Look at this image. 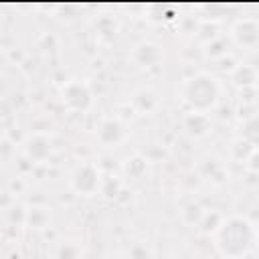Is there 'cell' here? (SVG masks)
<instances>
[{
	"instance_id": "cb8c5ba5",
	"label": "cell",
	"mask_w": 259,
	"mask_h": 259,
	"mask_svg": "<svg viewBox=\"0 0 259 259\" xmlns=\"http://www.w3.org/2000/svg\"><path fill=\"white\" fill-rule=\"evenodd\" d=\"M247 168L249 170H255V172H259V150H253V154L247 158Z\"/></svg>"
},
{
	"instance_id": "9c48e42d",
	"label": "cell",
	"mask_w": 259,
	"mask_h": 259,
	"mask_svg": "<svg viewBox=\"0 0 259 259\" xmlns=\"http://www.w3.org/2000/svg\"><path fill=\"white\" fill-rule=\"evenodd\" d=\"M130 103H132V107H134L136 113H140V115H150V113L156 111L160 99H158V93H156L154 89H150V87H140V89H136V91L132 93Z\"/></svg>"
},
{
	"instance_id": "ffe728a7",
	"label": "cell",
	"mask_w": 259,
	"mask_h": 259,
	"mask_svg": "<svg viewBox=\"0 0 259 259\" xmlns=\"http://www.w3.org/2000/svg\"><path fill=\"white\" fill-rule=\"evenodd\" d=\"M229 40L225 38V36H219V38H214L212 42H208V45H204V55L206 57H210V59H219V57H225L227 53H229Z\"/></svg>"
},
{
	"instance_id": "30bf717a",
	"label": "cell",
	"mask_w": 259,
	"mask_h": 259,
	"mask_svg": "<svg viewBox=\"0 0 259 259\" xmlns=\"http://www.w3.org/2000/svg\"><path fill=\"white\" fill-rule=\"evenodd\" d=\"M182 127L184 132L190 136V138H204L210 127H212V121L208 117V113H200V111H188L184 117H182Z\"/></svg>"
},
{
	"instance_id": "277c9868",
	"label": "cell",
	"mask_w": 259,
	"mask_h": 259,
	"mask_svg": "<svg viewBox=\"0 0 259 259\" xmlns=\"http://www.w3.org/2000/svg\"><path fill=\"white\" fill-rule=\"evenodd\" d=\"M101 180H103V176L99 172V166L91 164V162H83L71 172L69 184H71L73 192H77L81 196H93L101 188Z\"/></svg>"
},
{
	"instance_id": "603a6c76",
	"label": "cell",
	"mask_w": 259,
	"mask_h": 259,
	"mask_svg": "<svg viewBox=\"0 0 259 259\" xmlns=\"http://www.w3.org/2000/svg\"><path fill=\"white\" fill-rule=\"evenodd\" d=\"M127 257H130V259H148L150 253H148V249H146L144 245H134V247L130 249Z\"/></svg>"
},
{
	"instance_id": "7402d4cb",
	"label": "cell",
	"mask_w": 259,
	"mask_h": 259,
	"mask_svg": "<svg viewBox=\"0 0 259 259\" xmlns=\"http://www.w3.org/2000/svg\"><path fill=\"white\" fill-rule=\"evenodd\" d=\"M253 150H255V148H253L251 144H247L243 138H241V140H237V142L233 144V156H235L239 162H243V160L247 162V158L253 154Z\"/></svg>"
},
{
	"instance_id": "5bb4252c",
	"label": "cell",
	"mask_w": 259,
	"mask_h": 259,
	"mask_svg": "<svg viewBox=\"0 0 259 259\" xmlns=\"http://www.w3.org/2000/svg\"><path fill=\"white\" fill-rule=\"evenodd\" d=\"M53 259H83V249L77 241H61L53 251Z\"/></svg>"
},
{
	"instance_id": "8992f818",
	"label": "cell",
	"mask_w": 259,
	"mask_h": 259,
	"mask_svg": "<svg viewBox=\"0 0 259 259\" xmlns=\"http://www.w3.org/2000/svg\"><path fill=\"white\" fill-rule=\"evenodd\" d=\"M164 59V53H162V47L154 40H142L134 47L132 51V61L142 67V69H152V67H158Z\"/></svg>"
},
{
	"instance_id": "8fae6325",
	"label": "cell",
	"mask_w": 259,
	"mask_h": 259,
	"mask_svg": "<svg viewBox=\"0 0 259 259\" xmlns=\"http://www.w3.org/2000/svg\"><path fill=\"white\" fill-rule=\"evenodd\" d=\"M231 81L241 89L255 87L259 83V71L253 65H237L231 71Z\"/></svg>"
},
{
	"instance_id": "484cf974",
	"label": "cell",
	"mask_w": 259,
	"mask_h": 259,
	"mask_svg": "<svg viewBox=\"0 0 259 259\" xmlns=\"http://www.w3.org/2000/svg\"><path fill=\"white\" fill-rule=\"evenodd\" d=\"M255 249H257V251H259V237H257V247H255Z\"/></svg>"
},
{
	"instance_id": "3957f363",
	"label": "cell",
	"mask_w": 259,
	"mask_h": 259,
	"mask_svg": "<svg viewBox=\"0 0 259 259\" xmlns=\"http://www.w3.org/2000/svg\"><path fill=\"white\" fill-rule=\"evenodd\" d=\"M61 101L67 109L85 113L93 105V91L83 79H69L61 87Z\"/></svg>"
},
{
	"instance_id": "7a4b0ae2",
	"label": "cell",
	"mask_w": 259,
	"mask_h": 259,
	"mask_svg": "<svg viewBox=\"0 0 259 259\" xmlns=\"http://www.w3.org/2000/svg\"><path fill=\"white\" fill-rule=\"evenodd\" d=\"M180 97L190 107V111L208 113L219 103L221 87H219V81L212 75H208V73H196V75L188 77L182 83Z\"/></svg>"
},
{
	"instance_id": "44dd1931",
	"label": "cell",
	"mask_w": 259,
	"mask_h": 259,
	"mask_svg": "<svg viewBox=\"0 0 259 259\" xmlns=\"http://www.w3.org/2000/svg\"><path fill=\"white\" fill-rule=\"evenodd\" d=\"M202 214H204V208H202L198 202H188V204L182 208V219H184V223H188V225H200Z\"/></svg>"
},
{
	"instance_id": "ac0fdd59",
	"label": "cell",
	"mask_w": 259,
	"mask_h": 259,
	"mask_svg": "<svg viewBox=\"0 0 259 259\" xmlns=\"http://www.w3.org/2000/svg\"><path fill=\"white\" fill-rule=\"evenodd\" d=\"M225 221V217L221 214V212H217V210H204V214H202V221H200V229H202V233H208V235H214L217 233V229L221 227V223Z\"/></svg>"
},
{
	"instance_id": "2e32d148",
	"label": "cell",
	"mask_w": 259,
	"mask_h": 259,
	"mask_svg": "<svg viewBox=\"0 0 259 259\" xmlns=\"http://www.w3.org/2000/svg\"><path fill=\"white\" fill-rule=\"evenodd\" d=\"M26 214H28V208L22 206L20 202H14L10 208L4 210V219L10 227H22L26 225Z\"/></svg>"
},
{
	"instance_id": "ba28073f",
	"label": "cell",
	"mask_w": 259,
	"mask_h": 259,
	"mask_svg": "<svg viewBox=\"0 0 259 259\" xmlns=\"http://www.w3.org/2000/svg\"><path fill=\"white\" fill-rule=\"evenodd\" d=\"M22 152L30 162H45L51 156V140L42 132H32L22 142Z\"/></svg>"
},
{
	"instance_id": "e0dca14e",
	"label": "cell",
	"mask_w": 259,
	"mask_h": 259,
	"mask_svg": "<svg viewBox=\"0 0 259 259\" xmlns=\"http://www.w3.org/2000/svg\"><path fill=\"white\" fill-rule=\"evenodd\" d=\"M219 24L214 20H202L196 28V38L202 42V45H208L212 42L214 38H219Z\"/></svg>"
},
{
	"instance_id": "6da1fadb",
	"label": "cell",
	"mask_w": 259,
	"mask_h": 259,
	"mask_svg": "<svg viewBox=\"0 0 259 259\" xmlns=\"http://www.w3.org/2000/svg\"><path fill=\"white\" fill-rule=\"evenodd\" d=\"M257 229L245 217H225L214 233V249L225 259H243L257 247Z\"/></svg>"
},
{
	"instance_id": "52a82bcc",
	"label": "cell",
	"mask_w": 259,
	"mask_h": 259,
	"mask_svg": "<svg viewBox=\"0 0 259 259\" xmlns=\"http://www.w3.org/2000/svg\"><path fill=\"white\" fill-rule=\"evenodd\" d=\"M231 38L239 47H255L259 45V20L255 18H239L231 28Z\"/></svg>"
},
{
	"instance_id": "7c38bea8",
	"label": "cell",
	"mask_w": 259,
	"mask_h": 259,
	"mask_svg": "<svg viewBox=\"0 0 259 259\" xmlns=\"http://www.w3.org/2000/svg\"><path fill=\"white\" fill-rule=\"evenodd\" d=\"M146 172H148V160L144 156L134 154V156L125 158V162H123V174L125 176L140 180L142 176H146Z\"/></svg>"
},
{
	"instance_id": "4fadbf2b",
	"label": "cell",
	"mask_w": 259,
	"mask_h": 259,
	"mask_svg": "<svg viewBox=\"0 0 259 259\" xmlns=\"http://www.w3.org/2000/svg\"><path fill=\"white\" fill-rule=\"evenodd\" d=\"M51 223V212L47 206L40 204H32L28 206V214H26V225L30 229H45Z\"/></svg>"
},
{
	"instance_id": "d4e9b609",
	"label": "cell",
	"mask_w": 259,
	"mask_h": 259,
	"mask_svg": "<svg viewBox=\"0 0 259 259\" xmlns=\"http://www.w3.org/2000/svg\"><path fill=\"white\" fill-rule=\"evenodd\" d=\"M109 259H130V257L127 255H111Z\"/></svg>"
},
{
	"instance_id": "5b68a950",
	"label": "cell",
	"mask_w": 259,
	"mask_h": 259,
	"mask_svg": "<svg viewBox=\"0 0 259 259\" xmlns=\"http://www.w3.org/2000/svg\"><path fill=\"white\" fill-rule=\"evenodd\" d=\"M95 136L105 148H115L127 138V125L115 115L103 117L95 127Z\"/></svg>"
},
{
	"instance_id": "d6986e66",
	"label": "cell",
	"mask_w": 259,
	"mask_h": 259,
	"mask_svg": "<svg viewBox=\"0 0 259 259\" xmlns=\"http://www.w3.org/2000/svg\"><path fill=\"white\" fill-rule=\"evenodd\" d=\"M121 190H123V184H121V180H119L117 176H105V178L101 180L99 192H101L103 196H107V198H117V196L121 194Z\"/></svg>"
},
{
	"instance_id": "9a60e30c",
	"label": "cell",
	"mask_w": 259,
	"mask_h": 259,
	"mask_svg": "<svg viewBox=\"0 0 259 259\" xmlns=\"http://www.w3.org/2000/svg\"><path fill=\"white\" fill-rule=\"evenodd\" d=\"M241 138L251 144L255 150H259V115H251L245 119L243 130H241Z\"/></svg>"
}]
</instances>
